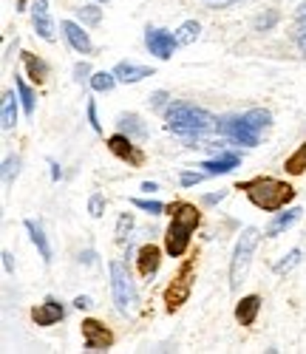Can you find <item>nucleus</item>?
<instances>
[{"instance_id": "obj_21", "label": "nucleus", "mask_w": 306, "mask_h": 354, "mask_svg": "<svg viewBox=\"0 0 306 354\" xmlns=\"http://www.w3.org/2000/svg\"><path fill=\"white\" fill-rule=\"evenodd\" d=\"M116 125H119L122 133H128L131 139H134V136H136V139H145V136H147V128L142 125V120H139L136 113H122Z\"/></svg>"}, {"instance_id": "obj_37", "label": "nucleus", "mask_w": 306, "mask_h": 354, "mask_svg": "<svg viewBox=\"0 0 306 354\" xmlns=\"http://www.w3.org/2000/svg\"><path fill=\"white\" fill-rule=\"evenodd\" d=\"M88 74H91V66H88V63H77V68H74V77H77V82H85V80H91Z\"/></svg>"}, {"instance_id": "obj_19", "label": "nucleus", "mask_w": 306, "mask_h": 354, "mask_svg": "<svg viewBox=\"0 0 306 354\" xmlns=\"http://www.w3.org/2000/svg\"><path fill=\"white\" fill-rule=\"evenodd\" d=\"M238 165H241V159H238L235 153H227V156H219V159L201 162V167H204V173H207V176H224V173L235 170Z\"/></svg>"}, {"instance_id": "obj_9", "label": "nucleus", "mask_w": 306, "mask_h": 354, "mask_svg": "<svg viewBox=\"0 0 306 354\" xmlns=\"http://www.w3.org/2000/svg\"><path fill=\"white\" fill-rule=\"evenodd\" d=\"M82 337H85L88 351H105L114 343V335L97 320H82Z\"/></svg>"}, {"instance_id": "obj_30", "label": "nucleus", "mask_w": 306, "mask_h": 354, "mask_svg": "<svg viewBox=\"0 0 306 354\" xmlns=\"http://www.w3.org/2000/svg\"><path fill=\"white\" fill-rule=\"evenodd\" d=\"M134 207H139V210H145V213H150V216L165 213V204H162V201H150V198H134Z\"/></svg>"}, {"instance_id": "obj_1", "label": "nucleus", "mask_w": 306, "mask_h": 354, "mask_svg": "<svg viewBox=\"0 0 306 354\" xmlns=\"http://www.w3.org/2000/svg\"><path fill=\"white\" fill-rule=\"evenodd\" d=\"M165 122H168V131L176 133V136H201L207 131L216 128V120L213 113L199 108V105H190V102H170L165 108Z\"/></svg>"}, {"instance_id": "obj_16", "label": "nucleus", "mask_w": 306, "mask_h": 354, "mask_svg": "<svg viewBox=\"0 0 306 354\" xmlns=\"http://www.w3.org/2000/svg\"><path fill=\"white\" fill-rule=\"evenodd\" d=\"M114 74H116V80L119 82H125V85H131V82H139V80H145V77H153V68H147V66H136V63H119L116 68H114Z\"/></svg>"}, {"instance_id": "obj_17", "label": "nucleus", "mask_w": 306, "mask_h": 354, "mask_svg": "<svg viewBox=\"0 0 306 354\" xmlns=\"http://www.w3.org/2000/svg\"><path fill=\"white\" fill-rule=\"evenodd\" d=\"M23 63H26V77L32 80L35 85H43V82H46V77H48V66L40 60L37 54L26 51V54H23Z\"/></svg>"}, {"instance_id": "obj_12", "label": "nucleus", "mask_w": 306, "mask_h": 354, "mask_svg": "<svg viewBox=\"0 0 306 354\" xmlns=\"http://www.w3.org/2000/svg\"><path fill=\"white\" fill-rule=\"evenodd\" d=\"M60 28H63V35H66V40H69V46L74 48V51H80V54H91V37H88V32H82V26L80 23H74V20H63L60 23Z\"/></svg>"}, {"instance_id": "obj_28", "label": "nucleus", "mask_w": 306, "mask_h": 354, "mask_svg": "<svg viewBox=\"0 0 306 354\" xmlns=\"http://www.w3.org/2000/svg\"><path fill=\"white\" fill-rule=\"evenodd\" d=\"M77 17H80V23H85V26H100V20H102V9L100 6H80L77 9Z\"/></svg>"}, {"instance_id": "obj_29", "label": "nucleus", "mask_w": 306, "mask_h": 354, "mask_svg": "<svg viewBox=\"0 0 306 354\" xmlns=\"http://www.w3.org/2000/svg\"><path fill=\"white\" fill-rule=\"evenodd\" d=\"M300 255H303V250H292L289 255H284V261H278L275 263V272L278 275H287V272H292L298 263H300Z\"/></svg>"}, {"instance_id": "obj_26", "label": "nucleus", "mask_w": 306, "mask_h": 354, "mask_svg": "<svg viewBox=\"0 0 306 354\" xmlns=\"http://www.w3.org/2000/svg\"><path fill=\"white\" fill-rule=\"evenodd\" d=\"M284 170H287V173H292V176H298V173H303V170H306V142H303V145L298 147V151L287 159Z\"/></svg>"}, {"instance_id": "obj_14", "label": "nucleus", "mask_w": 306, "mask_h": 354, "mask_svg": "<svg viewBox=\"0 0 306 354\" xmlns=\"http://www.w3.org/2000/svg\"><path fill=\"white\" fill-rule=\"evenodd\" d=\"M136 261H139V272H142V278H150V275H156V270H159V263H162V252H159V247L145 244V247L139 250Z\"/></svg>"}, {"instance_id": "obj_8", "label": "nucleus", "mask_w": 306, "mask_h": 354, "mask_svg": "<svg viewBox=\"0 0 306 354\" xmlns=\"http://www.w3.org/2000/svg\"><path fill=\"white\" fill-rule=\"evenodd\" d=\"M145 46H147L150 54H156L159 60H170L173 48L179 43H176V35L165 32V28H147V32H145Z\"/></svg>"}, {"instance_id": "obj_5", "label": "nucleus", "mask_w": 306, "mask_h": 354, "mask_svg": "<svg viewBox=\"0 0 306 354\" xmlns=\"http://www.w3.org/2000/svg\"><path fill=\"white\" fill-rule=\"evenodd\" d=\"M258 239H261V232L255 227H247V230L238 235L235 250H233V261H230V289H238L241 281H244V275H247L253 252L258 247Z\"/></svg>"}, {"instance_id": "obj_4", "label": "nucleus", "mask_w": 306, "mask_h": 354, "mask_svg": "<svg viewBox=\"0 0 306 354\" xmlns=\"http://www.w3.org/2000/svg\"><path fill=\"white\" fill-rule=\"evenodd\" d=\"M111 295H114V304H116V312L119 315H134L139 298H136V286H134V278L128 272V267L122 261H111Z\"/></svg>"}, {"instance_id": "obj_24", "label": "nucleus", "mask_w": 306, "mask_h": 354, "mask_svg": "<svg viewBox=\"0 0 306 354\" xmlns=\"http://www.w3.org/2000/svg\"><path fill=\"white\" fill-rule=\"evenodd\" d=\"M244 120H247L258 133L261 131H267L269 128V122H272V113L269 111H264V108H253V111H247V113H244Z\"/></svg>"}, {"instance_id": "obj_45", "label": "nucleus", "mask_w": 306, "mask_h": 354, "mask_svg": "<svg viewBox=\"0 0 306 354\" xmlns=\"http://www.w3.org/2000/svg\"><path fill=\"white\" fill-rule=\"evenodd\" d=\"M142 190H145V193H153V190H159V187L153 185V182H145V185H142Z\"/></svg>"}, {"instance_id": "obj_36", "label": "nucleus", "mask_w": 306, "mask_h": 354, "mask_svg": "<svg viewBox=\"0 0 306 354\" xmlns=\"http://www.w3.org/2000/svg\"><path fill=\"white\" fill-rule=\"evenodd\" d=\"M204 179L201 173H181V187H193V185H199Z\"/></svg>"}, {"instance_id": "obj_13", "label": "nucleus", "mask_w": 306, "mask_h": 354, "mask_svg": "<svg viewBox=\"0 0 306 354\" xmlns=\"http://www.w3.org/2000/svg\"><path fill=\"white\" fill-rule=\"evenodd\" d=\"M32 317H35L37 326H54V323H60V320L66 317V309L60 306L57 301H46V304H40V306L32 312Z\"/></svg>"}, {"instance_id": "obj_34", "label": "nucleus", "mask_w": 306, "mask_h": 354, "mask_svg": "<svg viewBox=\"0 0 306 354\" xmlns=\"http://www.w3.org/2000/svg\"><path fill=\"white\" fill-rule=\"evenodd\" d=\"M88 213L94 216V218H102V213H105V201H102V196H100V193L91 196V201H88Z\"/></svg>"}, {"instance_id": "obj_18", "label": "nucleus", "mask_w": 306, "mask_h": 354, "mask_svg": "<svg viewBox=\"0 0 306 354\" xmlns=\"http://www.w3.org/2000/svg\"><path fill=\"white\" fill-rule=\"evenodd\" d=\"M300 207H292V210H287V213H278V216H275V221L267 227V239H278V235L281 232H287L298 218H300Z\"/></svg>"}, {"instance_id": "obj_23", "label": "nucleus", "mask_w": 306, "mask_h": 354, "mask_svg": "<svg viewBox=\"0 0 306 354\" xmlns=\"http://www.w3.org/2000/svg\"><path fill=\"white\" fill-rule=\"evenodd\" d=\"M199 32H201V26H199L196 20L181 23V26H179V32H176V43H179V46H190V43H196Z\"/></svg>"}, {"instance_id": "obj_32", "label": "nucleus", "mask_w": 306, "mask_h": 354, "mask_svg": "<svg viewBox=\"0 0 306 354\" xmlns=\"http://www.w3.org/2000/svg\"><path fill=\"white\" fill-rule=\"evenodd\" d=\"M134 227V216L131 213H122L119 216V224H116V241H125L128 239V232Z\"/></svg>"}, {"instance_id": "obj_27", "label": "nucleus", "mask_w": 306, "mask_h": 354, "mask_svg": "<svg viewBox=\"0 0 306 354\" xmlns=\"http://www.w3.org/2000/svg\"><path fill=\"white\" fill-rule=\"evenodd\" d=\"M116 82H119V80H116L114 71H111V74H108V71H97L94 77H91V88H94V91H100V94H102V91L108 94Z\"/></svg>"}, {"instance_id": "obj_31", "label": "nucleus", "mask_w": 306, "mask_h": 354, "mask_svg": "<svg viewBox=\"0 0 306 354\" xmlns=\"http://www.w3.org/2000/svg\"><path fill=\"white\" fill-rule=\"evenodd\" d=\"M17 173H20V159H17V156H9V159L3 162V182L12 185V182L17 179Z\"/></svg>"}, {"instance_id": "obj_6", "label": "nucleus", "mask_w": 306, "mask_h": 354, "mask_svg": "<svg viewBox=\"0 0 306 354\" xmlns=\"http://www.w3.org/2000/svg\"><path fill=\"white\" fill-rule=\"evenodd\" d=\"M216 128H219V133H224L235 145H247V147L258 145V131L244 120V116H227V120H222Z\"/></svg>"}, {"instance_id": "obj_22", "label": "nucleus", "mask_w": 306, "mask_h": 354, "mask_svg": "<svg viewBox=\"0 0 306 354\" xmlns=\"http://www.w3.org/2000/svg\"><path fill=\"white\" fill-rule=\"evenodd\" d=\"M0 122H3V131H12L17 125V100H15V91L3 94V113H0Z\"/></svg>"}, {"instance_id": "obj_20", "label": "nucleus", "mask_w": 306, "mask_h": 354, "mask_svg": "<svg viewBox=\"0 0 306 354\" xmlns=\"http://www.w3.org/2000/svg\"><path fill=\"white\" fill-rule=\"evenodd\" d=\"M26 230H28V235H32V241H35V247L40 250L43 261H46V263H51V247H48V239H46V232H43V227H40L37 221H32V218H28V221H26Z\"/></svg>"}, {"instance_id": "obj_3", "label": "nucleus", "mask_w": 306, "mask_h": 354, "mask_svg": "<svg viewBox=\"0 0 306 354\" xmlns=\"http://www.w3.org/2000/svg\"><path fill=\"white\" fill-rule=\"evenodd\" d=\"M238 190H247L250 201L255 204L258 210H264V213L284 210L287 201L295 198V190L287 182L269 179V176H261V179H253V182H244V185H238Z\"/></svg>"}, {"instance_id": "obj_46", "label": "nucleus", "mask_w": 306, "mask_h": 354, "mask_svg": "<svg viewBox=\"0 0 306 354\" xmlns=\"http://www.w3.org/2000/svg\"><path fill=\"white\" fill-rule=\"evenodd\" d=\"M17 6H20V9H23V6H26V0H17Z\"/></svg>"}, {"instance_id": "obj_35", "label": "nucleus", "mask_w": 306, "mask_h": 354, "mask_svg": "<svg viewBox=\"0 0 306 354\" xmlns=\"http://www.w3.org/2000/svg\"><path fill=\"white\" fill-rule=\"evenodd\" d=\"M88 122H91V128H94L97 133L102 131V122L97 120V102H94V100H91V102H88Z\"/></svg>"}, {"instance_id": "obj_25", "label": "nucleus", "mask_w": 306, "mask_h": 354, "mask_svg": "<svg viewBox=\"0 0 306 354\" xmlns=\"http://www.w3.org/2000/svg\"><path fill=\"white\" fill-rule=\"evenodd\" d=\"M15 85H17V97H20V102H23V111H26V113H35V91L28 88V82H26L23 77H17Z\"/></svg>"}, {"instance_id": "obj_2", "label": "nucleus", "mask_w": 306, "mask_h": 354, "mask_svg": "<svg viewBox=\"0 0 306 354\" xmlns=\"http://www.w3.org/2000/svg\"><path fill=\"white\" fill-rule=\"evenodd\" d=\"M170 227H168V235H165V250L168 255L179 258V255H185L188 247H190V232L199 227L201 216L199 210L193 207V204H185V201H179V204H170Z\"/></svg>"}, {"instance_id": "obj_44", "label": "nucleus", "mask_w": 306, "mask_h": 354, "mask_svg": "<svg viewBox=\"0 0 306 354\" xmlns=\"http://www.w3.org/2000/svg\"><path fill=\"white\" fill-rule=\"evenodd\" d=\"M298 48H300V51H303V54H306V32H303V35H300V37H298Z\"/></svg>"}, {"instance_id": "obj_41", "label": "nucleus", "mask_w": 306, "mask_h": 354, "mask_svg": "<svg viewBox=\"0 0 306 354\" xmlns=\"http://www.w3.org/2000/svg\"><path fill=\"white\" fill-rule=\"evenodd\" d=\"M0 258H3V267H6V272H12V270H15V263H12V255H9V252H3Z\"/></svg>"}, {"instance_id": "obj_47", "label": "nucleus", "mask_w": 306, "mask_h": 354, "mask_svg": "<svg viewBox=\"0 0 306 354\" xmlns=\"http://www.w3.org/2000/svg\"><path fill=\"white\" fill-rule=\"evenodd\" d=\"M102 3H105V0H102Z\"/></svg>"}, {"instance_id": "obj_11", "label": "nucleus", "mask_w": 306, "mask_h": 354, "mask_svg": "<svg viewBox=\"0 0 306 354\" xmlns=\"http://www.w3.org/2000/svg\"><path fill=\"white\" fill-rule=\"evenodd\" d=\"M32 23H35L37 35L46 43L54 40V23H51V15H48V0H35V6H32Z\"/></svg>"}, {"instance_id": "obj_15", "label": "nucleus", "mask_w": 306, "mask_h": 354, "mask_svg": "<svg viewBox=\"0 0 306 354\" xmlns=\"http://www.w3.org/2000/svg\"><path fill=\"white\" fill-rule=\"evenodd\" d=\"M258 309H261L258 295H247V298H241L238 306H235V317H238L241 326H253L255 317H258Z\"/></svg>"}, {"instance_id": "obj_7", "label": "nucleus", "mask_w": 306, "mask_h": 354, "mask_svg": "<svg viewBox=\"0 0 306 354\" xmlns=\"http://www.w3.org/2000/svg\"><path fill=\"white\" fill-rule=\"evenodd\" d=\"M108 147H111V153H114V156H119L122 162H128L131 167H139V165L145 162V153L134 145V139H131L128 133H122V131H119L116 136L108 139Z\"/></svg>"}, {"instance_id": "obj_39", "label": "nucleus", "mask_w": 306, "mask_h": 354, "mask_svg": "<svg viewBox=\"0 0 306 354\" xmlns=\"http://www.w3.org/2000/svg\"><path fill=\"white\" fill-rule=\"evenodd\" d=\"M74 306L77 309H88L91 306V298H88V295H80V298H74Z\"/></svg>"}, {"instance_id": "obj_10", "label": "nucleus", "mask_w": 306, "mask_h": 354, "mask_svg": "<svg viewBox=\"0 0 306 354\" xmlns=\"http://www.w3.org/2000/svg\"><path fill=\"white\" fill-rule=\"evenodd\" d=\"M188 275H190V267H185L181 270V275L168 286V292H165V301H168V309L173 312V309H179L181 304L188 301V295H190V281H188Z\"/></svg>"}, {"instance_id": "obj_40", "label": "nucleus", "mask_w": 306, "mask_h": 354, "mask_svg": "<svg viewBox=\"0 0 306 354\" xmlns=\"http://www.w3.org/2000/svg\"><path fill=\"white\" fill-rule=\"evenodd\" d=\"M222 198H224V193H210V196H204L201 201H204V204H219Z\"/></svg>"}, {"instance_id": "obj_43", "label": "nucleus", "mask_w": 306, "mask_h": 354, "mask_svg": "<svg viewBox=\"0 0 306 354\" xmlns=\"http://www.w3.org/2000/svg\"><path fill=\"white\" fill-rule=\"evenodd\" d=\"M60 176H63V173H60V165H54V162H51V179L57 182V179H60Z\"/></svg>"}, {"instance_id": "obj_38", "label": "nucleus", "mask_w": 306, "mask_h": 354, "mask_svg": "<svg viewBox=\"0 0 306 354\" xmlns=\"http://www.w3.org/2000/svg\"><path fill=\"white\" fill-rule=\"evenodd\" d=\"M165 102H168V94H165V91H156V94L150 97V105H153V108H165Z\"/></svg>"}, {"instance_id": "obj_42", "label": "nucleus", "mask_w": 306, "mask_h": 354, "mask_svg": "<svg viewBox=\"0 0 306 354\" xmlns=\"http://www.w3.org/2000/svg\"><path fill=\"white\" fill-rule=\"evenodd\" d=\"M295 17H298L300 23H306V3H303V6H298V12H295Z\"/></svg>"}, {"instance_id": "obj_33", "label": "nucleus", "mask_w": 306, "mask_h": 354, "mask_svg": "<svg viewBox=\"0 0 306 354\" xmlns=\"http://www.w3.org/2000/svg\"><path fill=\"white\" fill-rule=\"evenodd\" d=\"M275 23H278V12H267V15H261L255 20V32H269Z\"/></svg>"}]
</instances>
